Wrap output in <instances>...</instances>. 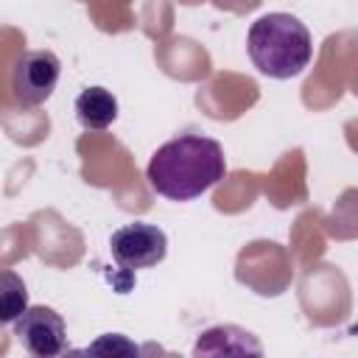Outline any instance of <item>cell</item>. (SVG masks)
Segmentation results:
<instances>
[{
    "instance_id": "obj_1",
    "label": "cell",
    "mask_w": 358,
    "mask_h": 358,
    "mask_svg": "<svg viewBox=\"0 0 358 358\" xmlns=\"http://www.w3.org/2000/svg\"><path fill=\"white\" fill-rule=\"evenodd\" d=\"M227 176V157L207 134H179L162 143L145 168L151 190L171 201H190Z\"/></svg>"
},
{
    "instance_id": "obj_2",
    "label": "cell",
    "mask_w": 358,
    "mask_h": 358,
    "mask_svg": "<svg viewBox=\"0 0 358 358\" xmlns=\"http://www.w3.org/2000/svg\"><path fill=\"white\" fill-rule=\"evenodd\" d=\"M246 53L263 76L285 81L310 64L313 39L299 17L271 11L252 22L246 34Z\"/></svg>"
},
{
    "instance_id": "obj_3",
    "label": "cell",
    "mask_w": 358,
    "mask_h": 358,
    "mask_svg": "<svg viewBox=\"0 0 358 358\" xmlns=\"http://www.w3.org/2000/svg\"><path fill=\"white\" fill-rule=\"evenodd\" d=\"M109 252H112V260L123 271H140V268H151L165 260L168 238L157 224L134 221L112 232Z\"/></svg>"
},
{
    "instance_id": "obj_4",
    "label": "cell",
    "mask_w": 358,
    "mask_h": 358,
    "mask_svg": "<svg viewBox=\"0 0 358 358\" xmlns=\"http://www.w3.org/2000/svg\"><path fill=\"white\" fill-rule=\"evenodd\" d=\"M62 62L53 50H25L11 70V92L20 106H39L45 103L59 81Z\"/></svg>"
},
{
    "instance_id": "obj_5",
    "label": "cell",
    "mask_w": 358,
    "mask_h": 358,
    "mask_svg": "<svg viewBox=\"0 0 358 358\" xmlns=\"http://www.w3.org/2000/svg\"><path fill=\"white\" fill-rule=\"evenodd\" d=\"M14 336L34 358H53L62 355L67 347L64 319L48 305H28L22 316L14 322Z\"/></svg>"
},
{
    "instance_id": "obj_6",
    "label": "cell",
    "mask_w": 358,
    "mask_h": 358,
    "mask_svg": "<svg viewBox=\"0 0 358 358\" xmlns=\"http://www.w3.org/2000/svg\"><path fill=\"white\" fill-rule=\"evenodd\" d=\"M76 117L84 129H106L117 117V98L103 87H87L76 98Z\"/></svg>"
},
{
    "instance_id": "obj_7",
    "label": "cell",
    "mask_w": 358,
    "mask_h": 358,
    "mask_svg": "<svg viewBox=\"0 0 358 358\" xmlns=\"http://www.w3.org/2000/svg\"><path fill=\"white\" fill-rule=\"evenodd\" d=\"M28 308V288L17 271H0V327L14 324Z\"/></svg>"
},
{
    "instance_id": "obj_8",
    "label": "cell",
    "mask_w": 358,
    "mask_h": 358,
    "mask_svg": "<svg viewBox=\"0 0 358 358\" xmlns=\"http://www.w3.org/2000/svg\"><path fill=\"white\" fill-rule=\"evenodd\" d=\"M101 350H112V352H137V347L134 344H129L123 336H117V333H106L101 341H95L92 347H87L84 352H101Z\"/></svg>"
}]
</instances>
